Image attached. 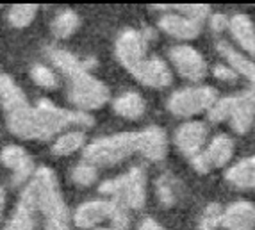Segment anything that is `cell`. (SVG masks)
I'll return each instance as SVG.
<instances>
[{
    "instance_id": "obj_24",
    "label": "cell",
    "mask_w": 255,
    "mask_h": 230,
    "mask_svg": "<svg viewBox=\"0 0 255 230\" xmlns=\"http://www.w3.org/2000/svg\"><path fill=\"white\" fill-rule=\"evenodd\" d=\"M225 179L241 189H255V155L243 159L227 171Z\"/></svg>"
},
{
    "instance_id": "obj_12",
    "label": "cell",
    "mask_w": 255,
    "mask_h": 230,
    "mask_svg": "<svg viewBox=\"0 0 255 230\" xmlns=\"http://www.w3.org/2000/svg\"><path fill=\"white\" fill-rule=\"evenodd\" d=\"M255 118V82H252L250 90L241 95L230 97V125L236 132L243 134L252 127Z\"/></svg>"
},
{
    "instance_id": "obj_13",
    "label": "cell",
    "mask_w": 255,
    "mask_h": 230,
    "mask_svg": "<svg viewBox=\"0 0 255 230\" xmlns=\"http://www.w3.org/2000/svg\"><path fill=\"white\" fill-rule=\"evenodd\" d=\"M36 202L34 191L30 182L25 184V188L21 189L20 200L14 207L13 214L9 216L7 223L4 225V230H36Z\"/></svg>"
},
{
    "instance_id": "obj_6",
    "label": "cell",
    "mask_w": 255,
    "mask_h": 230,
    "mask_svg": "<svg viewBox=\"0 0 255 230\" xmlns=\"http://www.w3.org/2000/svg\"><path fill=\"white\" fill-rule=\"evenodd\" d=\"M109 220L113 229H128V211L113 200H88L82 202L72 214V223L79 229H95Z\"/></svg>"
},
{
    "instance_id": "obj_17",
    "label": "cell",
    "mask_w": 255,
    "mask_h": 230,
    "mask_svg": "<svg viewBox=\"0 0 255 230\" xmlns=\"http://www.w3.org/2000/svg\"><path fill=\"white\" fill-rule=\"evenodd\" d=\"M47 56H48V59H50V63L54 64L55 68L59 70L66 79L72 77L73 73L81 72V70H91L95 66L93 59L75 56L73 52L66 50V48H61V47H48Z\"/></svg>"
},
{
    "instance_id": "obj_30",
    "label": "cell",
    "mask_w": 255,
    "mask_h": 230,
    "mask_svg": "<svg viewBox=\"0 0 255 230\" xmlns=\"http://www.w3.org/2000/svg\"><path fill=\"white\" fill-rule=\"evenodd\" d=\"M221 216H223L221 205L209 204L207 207H205L202 218H200L198 229H200V230H214V229H218V225H221Z\"/></svg>"
},
{
    "instance_id": "obj_1",
    "label": "cell",
    "mask_w": 255,
    "mask_h": 230,
    "mask_svg": "<svg viewBox=\"0 0 255 230\" xmlns=\"http://www.w3.org/2000/svg\"><path fill=\"white\" fill-rule=\"evenodd\" d=\"M93 116L90 113H81L75 109L59 107L48 98H39L32 106L25 123L18 137L21 139L47 141L59 136L68 128H86L93 125Z\"/></svg>"
},
{
    "instance_id": "obj_34",
    "label": "cell",
    "mask_w": 255,
    "mask_h": 230,
    "mask_svg": "<svg viewBox=\"0 0 255 230\" xmlns=\"http://www.w3.org/2000/svg\"><path fill=\"white\" fill-rule=\"evenodd\" d=\"M137 230H164V229H162V227L159 225L155 220H152V218H146V220H143V222L139 223Z\"/></svg>"
},
{
    "instance_id": "obj_8",
    "label": "cell",
    "mask_w": 255,
    "mask_h": 230,
    "mask_svg": "<svg viewBox=\"0 0 255 230\" xmlns=\"http://www.w3.org/2000/svg\"><path fill=\"white\" fill-rule=\"evenodd\" d=\"M153 38L152 30H137V29H125L120 32L115 45L116 59L122 63L125 70L132 72L141 61H145L148 52V41Z\"/></svg>"
},
{
    "instance_id": "obj_36",
    "label": "cell",
    "mask_w": 255,
    "mask_h": 230,
    "mask_svg": "<svg viewBox=\"0 0 255 230\" xmlns=\"http://www.w3.org/2000/svg\"><path fill=\"white\" fill-rule=\"evenodd\" d=\"M93 230H116V229H93Z\"/></svg>"
},
{
    "instance_id": "obj_10",
    "label": "cell",
    "mask_w": 255,
    "mask_h": 230,
    "mask_svg": "<svg viewBox=\"0 0 255 230\" xmlns=\"http://www.w3.org/2000/svg\"><path fill=\"white\" fill-rule=\"evenodd\" d=\"M232 153H234V141L225 134H220L211 141L205 152H200L193 157V168L198 173H209L213 168L225 166L232 159Z\"/></svg>"
},
{
    "instance_id": "obj_15",
    "label": "cell",
    "mask_w": 255,
    "mask_h": 230,
    "mask_svg": "<svg viewBox=\"0 0 255 230\" xmlns=\"http://www.w3.org/2000/svg\"><path fill=\"white\" fill-rule=\"evenodd\" d=\"M207 137V128L202 121H186L175 132V145L184 155L195 157L198 155Z\"/></svg>"
},
{
    "instance_id": "obj_7",
    "label": "cell",
    "mask_w": 255,
    "mask_h": 230,
    "mask_svg": "<svg viewBox=\"0 0 255 230\" xmlns=\"http://www.w3.org/2000/svg\"><path fill=\"white\" fill-rule=\"evenodd\" d=\"M218 93L211 86L202 88H186V90L175 91L168 98V109L175 116H191L196 113L209 111L216 104Z\"/></svg>"
},
{
    "instance_id": "obj_35",
    "label": "cell",
    "mask_w": 255,
    "mask_h": 230,
    "mask_svg": "<svg viewBox=\"0 0 255 230\" xmlns=\"http://www.w3.org/2000/svg\"><path fill=\"white\" fill-rule=\"evenodd\" d=\"M4 211H5V191L0 188V222L4 218Z\"/></svg>"
},
{
    "instance_id": "obj_33",
    "label": "cell",
    "mask_w": 255,
    "mask_h": 230,
    "mask_svg": "<svg viewBox=\"0 0 255 230\" xmlns=\"http://www.w3.org/2000/svg\"><path fill=\"white\" fill-rule=\"evenodd\" d=\"M211 27H213L214 32H221V30H225L229 27V18L225 14H214L211 18Z\"/></svg>"
},
{
    "instance_id": "obj_26",
    "label": "cell",
    "mask_w": 255,
    "mask_h": 230,
    "mask_svg": "<svg viewBox=\"0 0 255 230\" xmlns=\"http://www.w3.org/2000/svg\"><path fill=\"white\" fill-rule=\"evenodd\" d=\"M36 14H38L36 4H14L7 11V21L16 29H23L34 21Z\"/></svg>"
},
{
    "instance_id": "obj_11",
    "label": "cell",
    "mask_w": 255,
    "mask_h": 230,
    "mask_svg": "<svg viewBox=\"0 0 255 230\" xmlns=\"http://www.w3.org/2000/svg\"><path fill=\"white\" fill-rule=\"evenodd\" d=\"M130 73L136 77L137 82H141L143 86H148V88H155V90L166 88L173 81V75H171V70L168 68V64L157 56H150L145 61H141Z\"/></svg>"
},
{
    "instance_id": "obj_25",
    "label": "cell",
    "mask_w": 255,
    "mask_h": 230,
    "mask_svg": "<svg viewBox=\"0 0 255 230\" xmlns=\"http://www.w3.org/2000/svg\"><path fill=\"white\" fill-rule=\"evenodd\" d=\"M81 25V18L79 14L73 11V9H63L55 14L54 20H52V34L59 39H66L75 32Z\"/></svg>"
},
{
    "instance_id": "obj_19",
    "label": "cell",
    "mask_w": 255,
    "mask_h": 230,
    "mask_svg": "<svg viewBox=\"0 0 255 230\" xmlns=\"http://www.w3.org/2000/svg\"><path fill=\"white\" fill-rule=\"evenodd\" d=\"M254 205L250 202H236L223 213L221 225L227 230H252L254 227Z\"/></svg>"
},
{
    "instance_id": "obj_16",
    "label": "cell",
    "mask_w": 255,
    "mask_h": 230,
    "mask_svg": "<svg viewBox=\"0 0 255 230\" xmlns=\"http://www.w3.org/2000/svg\"><path fill=\"white\" fill-rule=\"evenodd\" d=\"M137 152L145 155L150 161H161L168 152V139L166 132L161 127H146L145 130L137 132Z\"/></svg>"
},
{
    "instance_id": "obj_2",
    "label": "cell",
    "mask_w": 255,
    "mask_h": 230,
    "mask_svg": "<svg viewBox=\"0 0 255 230\" xmlns=\"http://www.w3.org/2000/svg\"><path fill=\"white\" fill-rule=\"evenodd\" d=\"M34 191L36 211L41 214L47 230H72V213L61 193L59 180L52 168H36L29 180Z\"/></svg>"
},
{
    "instance_id": "obj_4",
    "label": "cell",
    "mask_w": 255,
    "mask_h": 230,
    "mask_svg": "<svg viewBox=\"0 0 255 230\" xmlns=\"http://www.w3.org/2000/svg\"><path fill=\"white\" fill-rule=\"evenodd\" d=\"M137 152V132H122L98 137L82 150L84 161L93 166H115Z\"/></svg>"
},
{
    "instance_id": "obj_5",
    "label": "cell",
    "mask_w": 255,
    "mask_h": 230,
    "mask_svg": "<svg viewBox=\"0 0 255 230\" xmlns=\"http://www.w3.org/2000/svg\"><path fill=\"white\" fill-rule=\"evenodd\" d=\"M109 88L91 73V70H81L68 77V102L75 111L90 113L107 104Z\"/></svg>"
},
{
    "instance_id": "obj_32",
    "label": "cell",
    "mask_w": 255,
    "mask_h": 230,
    "mask_svg": "<svg viewBox=\"0 0 255 230\" xmlns=\"http://www.w3.org/2000/svg\"><path fill=\"white\" fill-rule=\"evenodd\" d=\"M214 75H216L218 79H221V81H227V82L236 81V72L232 68H229V66H225V64H218L216 68H214Z\"/></svg>"
},
{
    "instance_id": "obj_29",
    "label": "cell",
    "mask_w": 255,
    "mask_h": 230,
    "mask_svg": "<svg viewBox=\"0 0 255 230\" xmlns=\"http://www.w3.org/2000/svg\"><path fill=\"white\" fill-rule=\"evenodd\" d=\"M97 179H98V168L86 161L79 162V164L72 170L73 184L81 186V188H88V186L97 182Z\"/></svg>"
},
{
    "instance_id": "obj_18",
    "label": "cell",
    "mask_w": 255,
    "mask_h": 230,
    "mask_svg": "<svg viewBox=\"0 0 255 230\" xmlns=\"http://www.w3.org/2000/svg\"><path fill=\"white\" fill-rule=\"evenodd\" d=\"M159 27L164 30L166 34L180 39H195L196 36L200 34V23L198 21L177 13L164 14L159 20Z\"/></svg>"
},
{
    "instance_id": "obj_14",
    "label": "cell",
    "mask_w": 255,
    "mask_h": 230,
    "mask_svg": "<svg viewBox=\"0 0 255 230\" xmlns=\"http://www.w3.org/2000/svg\"><path fill=\"white\" fill-rule=\"evenodd\" d=\"M170 59L175 64L177 72L193 82L204 79L205 72H207L204 57L195 48L186 47V45L170 48Z\"/></svg>"
},
{
    "instance_id": "obj_20",
    "label": "cell",
    "mask_w": 255,
    "mask_h": 230,
    "mask_svg": "<svg viewBox=\"0 0 255 230\" xmlns=\"http://www.w3.org/2000/svg\"><path fill=\"white\" fill-rule=\"evenodd\" d=\"M229 29L236 41L241 45L243 50H247L250 56L255 57V25L247 14H236L229 20Z\"/></svg>"
},
{
    "instance_id": "obj_37",
    "label": "cell",
    "mask_w": 255,
    "mask_h": 230,
    "mask_svg": "<svg viewBox=\"0 0 255 230\" xmlns=\"http://www.w3.org/2000/svg\"><path fill=\"white\" fill-rule=\"evenodd\" d=\"M254 225H255V209H254Z\"/></svg>"
},
{
    "instance_id": "obj_21",
    "label": "cell",
    "mask_w": 255,
    "mask_h": 230,
    "mask_svg": "<svg viewBox=\"0 0 255 230\" xmlns=\"http://www.w3.org/2000/svg\"><path fill=\"white\" fill-rule=\"evenodd\" d=\"M86 146V134L82 128H68L54 137L52 143V153L57 157H66L79 152Z\"/></svg>"
},
{
    "instance_id": "obj_27",
    "label": "cell",
    "mask_w": 255,
    "mask_h": 230,
    "mask_svg": "<svg viewBox=\"0 0 255 230\" xmlns=\"http://www.w3.org/2000/svg\"><path fill=\"white\" fill-rule=\"evenodd\" d=\"M30 79L34 81V84L43 88V90H55V88H59V75L50 66H47V64L36 63L30 68Z\"/></svg>"
},
{
    "instance_id": "obj_31",
    "label": "cell",
    "mask_w": 255,
    "mask_h": 230,
    "mask_svg": "<svg viewBox=\"0 0 255 230\" xmlns=\"http://www.w3.org/2000/svg\"><path fill=\"white\" fill-rule=\"evenodd\" d=\"M171 7H175V11H179L180 14L191 18V20L198 21V23H202L209 16V5L193 4V5H171Z\"/></svg>"
},
{
    "instance_id": "obj_3",
    "label": "cell",
    "mask_w": 255,
    "mask_h": 230,
    "mask_svg": "<svg viewBox=\"0 0 255 230\" xmlns=\"http://www.w3.org/2000/svg\"><path fill=\"white\" fill-rule=\"evenodd\" d=\"M98 191L127 211H137L146 202V173L141 166H134L124 175L102 182Z\"/></svg>"
},
{
    "instance_id": "obj_22",
    "label": "cell",
    "mask_w": 255,
    "mask_h": 230,
    "mask_svg": "<svg viewBox=\"0 0 255 230\" xmlns=\"http://www.w3.org/2000/svg\"><path fill=\"white\" fill-rule=\"evenodd\" d=\"M145 109H146L145 100L136 91H127V93L120 95V97L115 98V102H113V111L118 116L127 119L141 118V116L145 115Z\"/></svg>"
},
{
    "instance_id": "obj_28",
    "label": "cell",
    "mask_w": 255,
    "mask_h": 230,
    "mask_svg": "<svg viewBox=\"0 0 255 230\" xmlns=\"http://www.w3.org/2000/svg\"><path fill=\"white\" fill-rule=\"evenodd\" d=\"M177 180L171 175H161L157 179V198L164 207H171L177 204V189H175Z\"/></svg>"
},
{
    "instance_id": "obj_9",
    "label": "cell",
    "mask_w": 255,
    "mask_h": 230,
    "mask_svg": "<svg viewBox=\"0 0 255 230\" xmlns=\"http://www.w3.org/2000/svg\"><path fill=\"white\" fill-rule=\"evenodd\" d=\"M0 162L11 171L13 186L29 182L36 171L34 159L30 157V153L23 146L18 145H5L0 150Z\"/></svg>"
},
{
    "instance_id": "obj_23",
    "label": "cell",
    "mask_w": 255,
    "mask_h": 230,
    "mask_svg": "<svg viewBox=\"0 0 255 230\" xmlns=\"http://www.w3.org/2000/svg\"><path fill=\"white\" fill-rule=\"evenodd\" d=\"M216 50L221 56L225 57V61L230 64L229 68H232L234 72H239L241 75H245L247 79H250V82H255V63L250 59H247V56H243L241 52H238L234 47H230L227 41H218Z\"/></svg>"
}]
</instances>
